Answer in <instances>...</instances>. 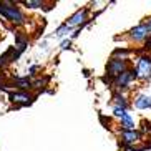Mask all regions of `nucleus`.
<instances>
[{
	"mask_svg": "<svg viewBox=\"0 0 151 151\" xmlns=\"http://www.w3.org/2000/svg\"><path fill=\"white\" fill-rule=\"evenodd\" d=\"M106 70H108V75L110 76H120L121 73L126 71V63H124V60H116V58H113V60H110Z\"/></svg>",
	"mask_w": 151,
	"mask_h": 151,
	"instance_id": "3",
	"label": "nucleus"
},
{
	"mask_svg": "<svg viewBox=\"0 0 151 151\" xmlns=\"http://www.w3.org/2000/svg\"><path fill=\"white\" fill-rule=\"evenodd\" d=\"M134 76H136V73H134V71H124V73H121L120 76H118V78H116V85H118V86H128L129 83H131V80H133Z\"/></svg>",
	"mask_w": 151,
	"mask_h": 151,
	"instance_id": "6",
	"label": "nucleus"
},
{
	"mask_svg": "<svg viewBox=\"0 0 151 151\" xmlns=\"http://www.w3.org/2000/svg\"><path fill=\"white\" fill-rule=\"evenodd\" d=\"M134 106L139 108V110H146V108H151V96L150 95H139L134 101Z\"/></svg>",
	"mask_w": 151,
	"mask_h": 151,
	"instance_id": "8",
	"label": "nucleus"
},
{
	"mask_svg": "<svg viewBox=\"0 0 151 151\" xmlns=\"http://www.w3.org/2000/svg\"><path fill=\"white\" fill-rule=\"evenodd\" d=\"M113 113H115V116H118V118H123V116L126 115V110H124V108H120V106H115Z\"/></svg>",
	"mask_w": 151,
	"mask_h": 151,
	"instance_id": "14",
	"label": "nucleus"
},
{
	"mask_svg": "<svg viewBox=\"0 0 151 151\" xmlns=\"http://www.w3.org/2000/svg\"><path fill=\"white\" fill-rule=\"evenodd\" d=\"M121 126H123V129L124 131H133V128H134V123H133V118L126 113V115L121 118Z\"/></svg>",
	"mask_w": 151,
	"mask_h": 151,
	"instance_id": "10",
	"label": "nucleus"
},
{
	"mask_svg": "<svg viewBox=\"0 0 151 151\" xmlns=\"http://www.w3.org/2000/svg\"><path fill=\"white\" fill-rule=\"evenodd\" d=\"M139 136L141 134L138 133V131H123L121 133V141L123 143H126V145H133V143H136V141H139Z\"/></svg>",
	"mask_w": 151,
	"mask_h": 151,
	"instance_id": "7",
	"label": "nucleus"
},
{
	"mask_svg": "<svg viewBox=\"0 0 151 151\" xmlns=\"http://www.w3.org/2000/svg\"><path fill=\"white\" fill-rule=\"evenodd\" d=\"M70 47V40H65V42H62V48L65 50V48H68Z\"/></svg>",
	"mask_w": 151,
	"mask_h": 151,
	"instance_id": "16",
	"label": "nucleus"
},
{
	"mask_svg": "<svg viewBox=\"0 0 151 151\" xmlns=\"http://www.w3.org/2000/svg\"><path fill=\"white\" fill-rule=\"evenodd\" d=\"M148 32H150V25L143 23V25L134 27L129 33H131V38H133L134 42H141V40H145V38L148 37Z\"/></svg>",
	"mask_w": 151,
	"mask_h": 151,
	"instance_id": "4",
	"label": "nucleus"
},
{
	"mask_svg": "<svg viewBox=\"0 0 151 151\" xmlns=\"http://www.w3.org/2000/svg\"><path fill=\"white\" fill-rule=\"evenodd\" d=\"M85 18H86V9H83V10H78L73 17H70L68 18V22H67V25L70 28H73V27H76V25H80L81 22H83Z\"/></svg>",
	"mask_w": 151,
	"mask_h": 151,
	"instance_id": "5",
	"label": "nucleus"
},
{
	"mask_svg": "<svg viewBox=\"0 0 151 151\" xmlns=\"http://www.w3.org/2000/svg\"><path fill=\"white\" fill-rule=\"evenodd\" d=\"M150 32H151V20H150Z\"/></svg>",
	"mask_w": 151,
	"mask_h": 151,
	"instance_id": "17",
	"label": "nucleus"
},
{
	"mask_svg": "<svg viewBox=\"0 0 151 151\" xmlns=\"http://www.w3.org/2000/svg\"><path fill=\"white\" fill-rule=\"evenodd\" d=\"M126 151H133V150H126ZM134 151H136V150H134Z\"/></svg>",
	"mask_w": 151,
	"mask_h": 151,
	"instance_id": "18",
	"label": "nucleus"
},
{
	"mask_svg": "<svg viewBox=\"0 0 151 151\" xmlns=\"http://www.w3.org/2000/svg\"><path fill=\"white\" fill-rule=\"evenodd\" d=\"M10 100L14 103H20V105H27V103H30L32 96L27 93H12L10 95Z\"/></svg>",
	"mask_w": 151,
	"mask_h": 151,
	"instance_id": "9",
	"label": "nucleus"
},
{
	"mask_svg": "<svg viewBox=\"0 0 151 151\" xmlns=\"http://www.w3.org/2000/svg\"><path fill=\"white\" fill-rule=\"evenodd\" d=\"M138 78H150L151 76V58L150 57H143L139 58V62L136 65V70H134Z\"/></svg>",
	"mask_w": 151,
	"mask_h": 151,
	"instance_id": "2",
	"label": "nucleus"
},
{
	"mask_svg": "<svg viewBox=\"0 0 151 151\" xmlns=\"http://www.w3.org/2000/svg\"><path fill=\"white\" fill-rule=\"evenodd\" d=\"M115 103H116V106L124 108V110L128 106V101H126V98H124L123 95H115Z\"/></svg>",
	"mask_w": 151,
	"mask_h": 151,
	"instance_id": "11",
	"label": "nucleus"
},
{
	"mask_svg": "<svg viewBox=\"0 0 151 151\" xmlns=\"http://www.w3.org/2000/svg\"><path fill=\"white\" fill-rule=\"evenodd\" d=\"M0 14L4 15L7 20H10L12 23H17V25H22L25 22V17L20 10L15 7V5H10L7 2H2L0 4Z\"/></svg>",
	"mask_w": 151,
	"mask_h": 151,
	"instance_id": "1",
	"label": "nucleus"
},
{
	"mask_svg": "<svg viewBox=\"0 0 151 151\" xmlns=\"http://www.w3.org/2000/svg\"><path fill=\"white\" fill-rule=\"evenodd\" d=\"M23 4L27 5V7H30V9H37V7H42V2L40 0H27V2H23Z\"/></svg>",
	"mask_w": 151,
	"mask_h": 151,
	"instance_id": "12",
	"label": "nucleus"
},
{
	"mask_svg": "<svg viewBox=\"0 0 151 151\" xmlns=\"http://www.w3.org/2000/svg\"><path fill=\"white\" fill-rule=\"evenodd\" d=\"M70 30H71V28L68 27L67 23H65L63 27H60V28H58V30H57V37H63V35H67V33H68V32H70Z\"/></svg>",
	"mask_w": 151,
	"mask_h": 151,
	"instance_id": "13",
	"label": "nucleus"
},
{
	"mask_svg": "<svg viewBox=\"0 0 151 151\" xmlns=\"http://www.w3.org/2000/svg\"><path fill=\"white\" fill-rule=\"evenodd\" d=\"M17 85L20 86V88H28L32 83H30V80H28V78H23V80H17Z\"/></svg>",
	"mask_w": 151,
	"mask_h": 151,
	"instance_id": "15",
	"label": "nucleus"
}]
</instances>
